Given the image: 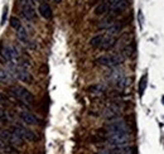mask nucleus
Instances as JSON below:
<instances>
[{
	"mask_svg": "<svg viewBox=\"0 0 164 154\" xmlns=\"http://www.w3.org/2000/svg\"><path fill=\"white\" fill-rule=\"evenodd\" d=\"M0 139L4 140L5 143H9V145L11 147H22L24 140L11 129H0Z\"/></svg>",
	"mask_w": 164,
	"mask_h": 154,
	"instance_id": "39448f33",
	"label": "nucleus"
},
{
	"mask_svg": "<svg viewBox=\"0 0 164 154\" xmlns=\"http://www.w3.org/2000/svg\"><path fill=\"white\" fill-rule=\"evenodd\" d=\"M128 5H129L128 0H119V2H116V3L110 5V10H109V11H111L113 15H114V14H119L121 11H124L128 8Z\"/></svg>",
	"mask_w": 164,
	"mask_h": 154,
	"instance_id": "4468645a",
	"label": "nucleus"
},
{
	"mask_svg": "<svg viewBox=\"0 0 164 154\" xmlns=\"http://www.w3.org/2000/svg\"><path fill=\"white\" fill-rule=\"evenodd\" d=\"M122 113V105L120 102H111L109 104L104 111H102V118L107 119V120H115L120 118V114Z\"/></svg>",
	"mask_w": 164,
	"mask_h": 154,
	"instance_id": "6e6552de",
	"label": "nucleus"
},
{
	"mask_svg": "<svg viewBox=\"0 0 164 154\" xmlns=\"http://www.w3.org/2000/svg\"><path fill=\"white\" fill-rule=\"evenodd\" d=\"M18 116L27 125H39L40 124L39 118H37L34 114L29 113V111H20V113L18 114Z\"/></svg>",
	"mask_w": 164,
	"mask_h": 154,
	"instance_id": "9b49d317",
	"label": "nucleus"
},
{
	"mask_svg": "<svg viewBox=\"0 0 164 154\" xmlns=\"http://www.w3.org/2000/svg\"><path fill=\"white\" fill-rule=\"evenodd\" d=\"M122 29V24L121 22H115L109 29L106 31V35H111V37H116V34H119Z\"/></svg>",
	"mask_w": 164,
	"mask_h": 154,
	"instance_id": "412c9836",
	"label": "nucleus"
},
{
	"mask_svg": "<svg viewBox=\"0 0 164 154\" xmlns=\"http://www.w3.org/2000/svg\"><path fill=\"white\" fill-rule=\"evenodd\" d=\"M96 154H116L113 149H105V150H100V152H97Z\"/></svg>",
	"mask_w": 164,
	"mask_h": 154,
	"instance_id": "c85d7f7f",
	"label": "nucleus"
},
{
	"mask_svg": "<svg viewBox=\"0 0 164 154\" xmlns=\"http://www.w3.org/2000/svg\"><path fill=\"white\" fill-rule=\"evenodd\" d=\"M109 10H110V5H109L107 0H104L99 5H96V8H95V14H96V15H104V14L109 13Z\"/></svg>",
	"mask_w": 164,
	"mask_h": 154,
	"instance_id": "aec40b11",
	"label": "nucleus"
},
{
	"mask_svg": "<svg viewBox=\"0 0 164 154\" xmlns=\"http://www.w3.org/2000/svg\"><path fill=\"white\" fill-rule=\"evenodd\" d=\"M38 11H39V14H40V17H43V18L47 19V20L52 19V17H53L52 8H51V5H49L48 3H46V2H42V3L39 4Z\"/></svg>",
	"mask_w": 164,
	"mask_h": 154,
	"instance_id": "ddd939ff",
	"label": "nucleus"
},
{
	"mask_svg": "<svg viewBox=\"0 0 164 154\" xmlns=\"http://www.w3.org/2000/svg\"><path fill=\"white\" fill-rule=\"evenodd\" d=\"M116 37H111V35H104V40H102V44H101V49L104 51H107L113 48L115 44H116Z\"/></svg>",
	"mask_w": 164,
	"mask_h": 154,
	"instance_id": "dca6fc26",
	"label": "nucleus"
},
{
	"mask_svg": "<svg viewBox=\"0 0 164 154\" xmlns=\"http://www.w3.org/2000/svg\"><path fill=\"white\" fill-rule=\"evenodd\" d=\"M9 121H10V119H9V115H8V113L5 111V109L0 107V123L8 124Z\"/></svg>",
	"mask_w": 164,
	"mask_h": 154,
	"instance_id": "b1692460",
	"label": "nucleus"
},
{
	"mask_svg": "<svg viewBox=\"0 0 164 154\" xmlns=\"http://www.w3.org/2000/svg\"><path fill=\"white\" fill-rule=\"evenodd\" d=\"M105 130L107 133H120V131H126L130 133V125L128 124V121H125L124 119H115L109 121L105 125Z\"/></svg>",
	"mask_w": 164,
	"mask_h": 154,
	"instance_id": "423d86ee",
	"label": "nucleus"
},
{
	"mask_svg": "<svg viewBox=\"0 0 164 154\" xmlns=\"http://www.w3.org/2000/svg\"><path fill=\"white\" fill-rule=\"evenodd\" d=\"M10 27L13 28V29L18 31L19 28L22 27V23H20L19 18H17V17H11V18H10Z\"/></svg>",
	"mask_w": 164,
	"mask_h": 154,
	"instance_id": "393cba45",
	"label": "nucleus"
},
{
	"mask_svg": "<svg viewBox=\"0 0 164 154\" xmlns=\"http://www.w3.org/2000/svg\"><path fill=\"white\" fill-rule=\"evenodd\" d=\"M106 142L109 145H111L113 148L116 147H122V145H128L131 140V134L126 131H120V133H107L106 136Z\"/></svg>",
	"mask_w": 164,
	"mask_h": 154,
	"instance_id": "7ed1b4c3",
	"label": "nucleus"
},
{
	"mask_svg": "<svg viewBox=\"0 0 164 154\" xmlns=\"http://www.w3.org/2000/svg\"><path fill=\"white\" fill-rule=\"evenodd\" d=\"M6 145H8V144H6V143H5L4 140H2V139H0V149L3 150V149H4L5 147H6Z\"/></svg>",
	"mask_w": 164,
	"mask_h": 154,
	"instance_id": "c756f323",
	"label": "nucleus"
},
{
	"mask_svg": "<svg viewBox=\"0 0 164 154\" xmlns=\"http://www.w3.org/2000/svg\"><path fill=\"white\" fill-rule=\"evenodd\" d=\"M6 92L13 96V97H15L17 100L24 102V104H33L34 102V95L29 91V90H27L25 87L20 86V85H13L10 87L6 89Z\"/></svg>",
	"mask_w": 164,
	"mask_h": 154,
	"instance_id": "f257e3e1",
	"label": "nucleus"
},
{
	"mask_svg": "<svg viewBox=\"0 0 164 154\" xmlns=\"http://www.w3.org/2000/svg\"><path fill=\"white\" fill-rule=\"evenodd\" d=\"M62 2V0H54V3H57V4H59Z\"/></svg>",
	"mask_w": 164,
	"mask_h": 154,
	"instance_id": "7c9ffc66",
	"label": "nucleus"
},
{
	"mask_svg": "<svg viewBox=\"0 0 164 154\" xmlns=\"http://www.w3.org/2000/svg\"><path fill=\"white\" fill-rule=\"evenodd\" d=\"M9 68L11 69L13 76L17 77L18 80H20L22 82H25V83H33V76L29 73L28 69L22 68V67L15 66V65H13V66L9 65ZM11 72H10V73H11Z\"/></svg>",
	"mask_w": 164,
	"mask_h": 154,
	"instance_id": "1a4fd4ad",
	"label": "nucleus"
},
{
	"mask_svg": "<svg viewBox=\"0 0 164 154\" xmlns=\"http://www.w3.org/2000/svg\"><path fill=\"white\" fill-rule=\"evenodd\" d=\"M115 23V18H114V15L113 14H109V15L105 18V19H102L101 22H100V24H99V29H109L113 24Z\"/></svg>",
	"mask_w": 164,
	"mask_h": 154,
	"instance_id": "6ab92c4d",
	"label": "nucleus"
},
{
	"mask_svg": "<svg viewBox=\"0 0 164 154\" xmlns=\"http://www.w3.org/2000/svg\"><path fill=\"white\" fill-rule=\"evenodd\" d=\"M6 104H9L8 97L3 92H0V105H6Z\"/></svg>",
	"mask_w": 164,
	"mask_h": 154,
	"instance_id": "bb28decb",
	"label": "nucleus"
},
{
	"mask_svg": "<svg viewBox=\"0 0 164 154\" xmlns=\"http://www.w3.org/2000/svg\"><path fill=\"white\" fill-rule=\"evenodd\" d=\"M20 13L27 20H34L37 17L33 3H22L20 4Z\"/></svg>",
	"mask_w": 164,
	"mask_h": 154,
	"instance_id": "9d476101",
	"label": "nucleus"
},
{
	"mask_svg": "<svg viewBox=\"0 0 164 154\" xmlns=\"http://www.w3.org/2000/svg\"><path fill=\"white\" fill-rule=\"evenodd\" d=\"M14 81V76H13L9 71L6 69H0V83H4V85H9Z\"/></svg>",
	"mask_w": 164,
	"mask_h": 154,
	"instance_id": "a211bd4d",
	"label": "nucleus"
},
{
	"mask_svg": "<svg viewBox=\"0 0 164 154\" xmlns=\"http://www.w3.org/2000/svg\"><path fill=\"white\" fill-rule=\"evenodd\" d=\"M146 86H148V73H144L139 80V87H138V92H139L140 97H143V95L146 90Z\"/></svg>",
	"mask_w": 164,
	"mask_h": 154,
	"instance_id": "4be33fe9",
	"label": "nucleus"
},
{
	"mask_svg": "<svg viewBox=\"0 0 164 154\" xmlns=\"http://www.w3.org/2000/svg\"><path fill=\"white\" fill-rule=\"evenodd\" d=\"M8 10H9V8L5 5L4 8H3V15H2V22H0V25H4L5 24V22H6V18H8Z\"/></svg>",
	"mask_w": 164,
	"mask_h": 154,
	"instance_id": "a878e982",
	"label": "nucleus"
},
{
	"mask_svg": "<svg viewBox=\"0 0 164 154\" xmlns=\"http://www.w3.org/2000/svg\"><path fill=\"white\" fill-rule=\"evenodd\" d=\"M113 150H114L116 154H136V148L133 147V145H130V144L113 148Z\"/></svg>",
	"mask_w": 164,
	"mask_h": 154,
	"instance_id": "f3484780",
	"label": "nucleus"
},
{
	"mask_svg": "<svg viewBox=\"0 0 164 154\" xmlns=\"http://www.w3.org/2000/svg\"><path fill=\"white\" fill-rule=\"evenodd\" d=\"M124 61H125V57L122 56V53H111V54L100 56V57H97L95 60V63L113 68V67H117L121 63H124Z\"/></svg>",
	"mask_w": 164,
	"mask_h": 154,
	"instance_id": "f03ea898",
	"label": "nucleus"
},
{
	"mask_svg": "<svg viewBox=\"0 0 164 154\" xmlns=\"http://www.w3.org/2000/svg\"><path fill=\"white\" fill-rule=\"evenodd\" d=\"M102 40H104V35L102 34H97L90 39V46L92 48H100L102 44Z\"/></svg>",
	"mask_w": 164,
	"mask_h": 154,
	"instance_id": "5701e85b",
	"label": "nucleus"
},
{
	"mask_svg": "<svg viewBox=\"0 0 164 154\" xmlns=\"http://www.w3.org/2000/svg\"><path fill=\"white\" fill-rule=\"evenodd\" d=\"M138 20H139V27L143 28V25H144V15H143V11L141 10L138 11Z\"/></svg>",
	"mask_w": 164,
	"mask_h": 154,
	"instance_id": "cd10ccee",
	"label": "nucleus"
},
{
	"mask_svg": "<svg viewBox=\"0 0 164 154\" xmlns=\"http://www.w3.org/2000/svg\"><path fill=\"white\" fill-rule=\"evenodd\" d=\"M33 2H42V0H33Z\"/></svg>",
	"mask_w": 164,
	"mask_h": 154,
	"instance_id": "473e14b6",
	"label": "nucleus"
},
{
	"mask_svg": "<svg viewBox=\"0 0 164 154\" xmlns=\"http://www.w3.org/2000/svg\"><path fill=\"white\" fill-rule=\"evenodd\" d=\"M122 77H125L124 71H122V69H120V68H116V67H113L110 71L107 72V75H106V78L110 81L113 85H115V86H116V83H117Z\"/></svg>",
	"mask_w": 164,
	"mask_h": 154,
	"instance_id": "f8f14e48",
	"label": "nucleus"
},
{
	"mask_svg": "<svg viewBox=\"0 0 164 154\" xmlns=\"http://www.w3.org/2000/svg\"><path fill=\"white\" fill-rule=\"evenodd\" d=\"M0 56H2L6 62H10L13 65H17L19 62V60L22 58L19 54V51L14 46L5 44V43L0 46Z\"/></svg>",
	"mask_w": 164,
	"mask_h": 154,
	"instance_id": "20e7f679",
	"label": "nucleus"
},
{
	"mask_svg": "<svg viewBox=\"0 0 164 154\" xmlns=\"http://www.w3.org/2000/svg\"><path fill=\"white\" fill-rule=\"evenodd\" d=\"M11 130L15 131V133L23 139V140H25V142L34 143V142H38V140H39V136L37 135V133H34L33 130H31V129H28V128L23 127V125H20V124L14 125V127L11 128Z\"/></svg>",
	"mask_w": 164,
	"mask_h": 154,
	"instance_id": "0eeeda50",
	"label": "nucleus"
},
{
	"mask_svg": "<svg viewBox=\"0 0 164 154\" xmlns=\"http://www.w3.org/2000/svg\"><path fill=\"white\" fill-rule=\"evenodd\" d=\"M162 102H163V104H164V96H163V97H162Z\"/></svg>",
	"mask_w": 164,
	"mask_h": 154,
	"instance_id": "2f4dec72",
	"label": "nucleus"
},
{
	"mask_svg": "<svg viewBox=\"0 0 164 154\" xmlns=\"http://www.w3.org/2000/svg\"><path fill=\"white\" fill-rule=\"evenodd\" d=\"M87 91L93 95H102L107 91V86L105 83H95V85H91L87 87Z\"/></svg>",
	"mask_w": 164,
	"mask_h": 154,
	"instance_id": "2eb2a0df",
	"label": "nucleus"
}]
</instances>
